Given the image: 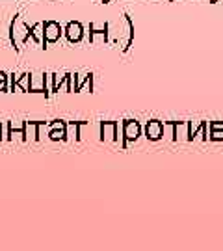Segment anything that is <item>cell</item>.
Wrapping results in <instances>:
<instances>
[{"label": "cell", "instance_id": "cell-4", "mask_svg": "<svg viewBox=\"0 0 223 251\" xmlns=\"http://www.w3.org/2000/svg\"><path fill=\"white\" fill-rule=\"evenodd\" d=\"M65 34H67V39L74 43V41H78L82 37V26L78 23H69L67 28H65Z\"/></svg>", "mask_w": 223, "mask_h": 251}, {"label": "cell", "instance_id": "cell-8", "mask_svg": "<svg viewBox=\"0 0 223 251\" xmlns=\"http://www.w3.org/2000/svg\"><path fill=\"white\" fill-rule=\"evenodd\" d=\"M0 140H2V128H0Z\"/></svg>", "mask_w": 223, "mask_h": 251}, {"label": "cell", "instance_id": "cell-9", "mask_svg": "<svg viewBox=\"0 0 223 251\" xmlns=\"http://www.w3.org/2000/svg\"><path fill=\"white\" fill-rule=\"evenodd\" d=\"M0 128H2V123H0Z\"/></svg>", "mask_w": 223, "mask_h": 251}, {"label": "cell", "instance_id": "cell-5", "mask_svg": "<svg viewBox=\"0 0 223 251\" xmlns=\"http://www.w3.org/2000/svg\"><path fill=\"white\" fill-rule=\"evenodd\" d=\"M69 76H71V75H63V76H60V75H50V78H52V91H50V93H58V91H60V86H62L65 80H69Z\"/></svg>", "mask_w": 223, "mask_h": 251}, {"label": "cell", "instance_id": "cell-3", "mask_svg": "<svg viewBox=\"0 0 223 251\" xmlns=\"http://www.w3.org/2000/svg\"><path fill=\"white\" fill-rule=\"evenodd\" d=\"M30 82H32V75L30 73H25V75H21V78L19 80H11V90L15 91V88H21L23 91H26L30 93Z\"/></svg>", "mask_w": 223, "mask_h": 251}, {"label": "cell", "instance_id": "cell-7", "mask_svg": "<svg viewBox=\"0 0 223 251\" xmlns=\"http://www.w3.org/2000/svg\"><path fill=\"white\" fill-rule=\"evenodd\" d=\"M0 80H8V75L4 71H0Z\"/></svg>", "mask_w": 223, "mask_h": 251}, {"label": "cell", "instance_id": "cell-6", "mask_svg": "<svg viewBox=\"0 0 223 251\" xmlns=\"http://www.w3.org/2000/svg\"><path fill=\"white\" fill-rule=\"evenodd\" d=\"M8 91V80H0V93Z\"/></svg>", "mask_w": 223, "mask_h": 251}, {"label": "cell", "instance_id": "cell-1", "mask_svg": "<svg viewBox=\"0 0 223 251\" xmlns=\"http://www.w3.org/2000/svg\"><path fill=\"white\" fill-rule=\"evenodd\" d=\"M62 36V26L56 21H45L43 23V47L49 43H56Z\"/></svg>", "mask_w": 223, "mask_h": 251}, {"label": "cell", "instance_id": "cell-2", "mask_svg": "<svg viewBox=\"0 0 223 251\" xmlns=\"http://www.w3.org/2000/svg\"><path fill=\"white\" fill-rule=\"evenodd\" d=\"M47 76H49V75H39L37 80H36V76H32L30 93H45V97H49V91H47Z\"/></svg>", "mask_w": 223, "mask_h": 251}]
</instances>
